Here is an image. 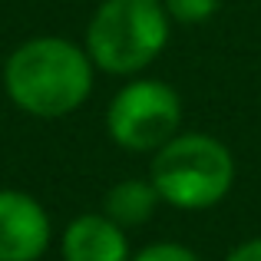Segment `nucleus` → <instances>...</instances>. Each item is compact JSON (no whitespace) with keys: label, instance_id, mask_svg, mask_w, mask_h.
Here are the masks:
<instances>
[{"label":"nucleus","instance_id":"obj_1","mask_svg":"<svg viewBox=\"0 0 261 261\" xmlns=\"http://www.w3.org/2000/svg\"><path fill=\"white\" fill-rule=\"evenodd\" d=\"M4 86L23 113L60 119L86 102L93 89V60L70 40L37 37L10 53Z\"/></svg>","mask_w":261,"mask_h":261},{"label":"nucleus","instance_id":"obj_2","mask_svg":"<svg viewBox=\"0 0 261 261\" xmlns=\"http://www.w3.org/2000/svg\"><path fill=\"white\" fill-rule=\"evenodd\" d=\"M169 43L162 0H106L86 30V53L99 70L129 76L149 66Z\"/></svg>","mask_w":261,"mask_h":261},{"label":"nucleus","instance_id":"obj_3","mask_svg":"<svg viewBox=\"0 0 261 261\" xmlns=\"http://www.w3.org/2000/svg\"><path fill=\"white\" fill-rule=\"evenodd\" d=\"M231 178H235L231 152L205 133L175 136L162 149H155L152 185L162 202L175 208H212L228 195Z\"/></svg>","mask_w":261,"mask_h":261},{"label":"nucleus","instance_id":"obj_4","mask_svg":"<svg viewBox=\"0 0 261 261\" xmlns=\"http://www.w3.org/2000/svg\"><path fill=\"white\" fill-rule=\"evenodd\" d=\"M182 122V99L162 80H136L116 93L106 113V129L129 152H152L175 139Z\"/></svg>","mask_w":261,"mask_h":261},{"label":"nucleus","instance_id":"obj_5","mask_svg":"<svg viewBox=\"0 0 261 261\" xmlns=\"http://www.w3.org/2000/svg\"><path fill=\"white\" fill-rule=\"evenodd\" d=\"M50 245V218L27 192L0 189V261H37Z\"/></svg>","mask_w":261,"mask_h":261},{"label":"nucleus","instance_id":"obj_6","mask_svg":"<svg viewBox=\"0 0 261 261\" xmlns=\"http://www.w3.org/2000/svg\"><path fill=\"white\" fill-rule=\"evenodd\" d=\"M63 261H129L126 231L106 215H80L63 231Z\"/></svg>","mask_w":261,"mask_h":261},{"label":"nucleus","instance_id":"obj_7","mask_svg":"<svg viewBox=\"0 0 261 261\" xmlns=\"http://www.w3.org/2000/svg\"><path fill=\"white\" fill-rule=\"evenodd\" d=\"M159 192H155L152 178H126V182L113 185L106 192V202H102V215L113 218L119 228H133V225H142L152 218L155 205H159Z\"/></svg>","mask_w":261,"mask_h":261},{"label":"nucleus","instance_id":"obj_8","mask_svg":"<svg viewBox=\"0 0 261 261\" xmlns=\"http://www.w3.org/2000/svg\"><path fill=\"white\" fill-rule=\"evenodd\" d=\"M218 4L222 0H166V10L178 23H202L218 10Z\"/></svg>","mask_w":261,"mask_h":261},{"label":"nucleus","instance_id":"obj_9","mask_svg":"<svg viewBox=\"0 0 261 261\" xmlns=\"http://www.w3.org/2000/svg\"><path fill=\"white\" fill-rule=\"evenodd\" d=\"M133 261H202L192 248L185 245H175V242H159V245H149L142 248Z\"/></svg>","mask_w":261,"mask_h":261},{"label":"nucleus","instance_id":"obj_10","mask_svg":"<svg viewBox=\"0 0 261 261\" xmlns=\"http://www.w3.org/2000/svg\"><path fill=\"white\" fill-rule=\"evenodd\" d=\"M225 261H261V238H251V242L238 245Z\"/></svg>","mask_w":261,"mask_h":261}]
</instances>
